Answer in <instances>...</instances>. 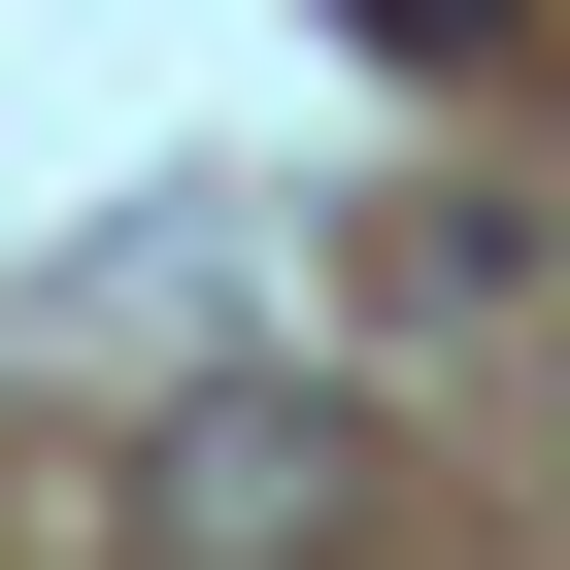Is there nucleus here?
Segmentation results:
<instances>
[{
  "mask_svg": "<svg viewBox=\"0 0 570 570\" xmlns=\"http://www.w3.org/2000/svg\"><path fill=\"white\" fill-rule=\"evenodd\" d=\"M336 35H370V68H503V0H336Z\"/></svg>",
  "mask_w": 570,
  "mask_h": 570,
  "instance_id": "f03ea898",
  "label": "nucleus"
},
{
  "mask_svg": "<svg viewBox=\"0 0 570 570\" xmlns=\"http://www.w3.org/2000/svg\"><path fill=\"white\" fill-rule=\"evenodd\" d=\"M336 503H370V436H336L303 370H235V403L135 436V537H168V570H336Z\"/></svg>",
  "mask_w": 570,
  "mask_h": 570,
  "instance_id": "f257e3e1",
  "label": "nucleus"
}]
</instances>
